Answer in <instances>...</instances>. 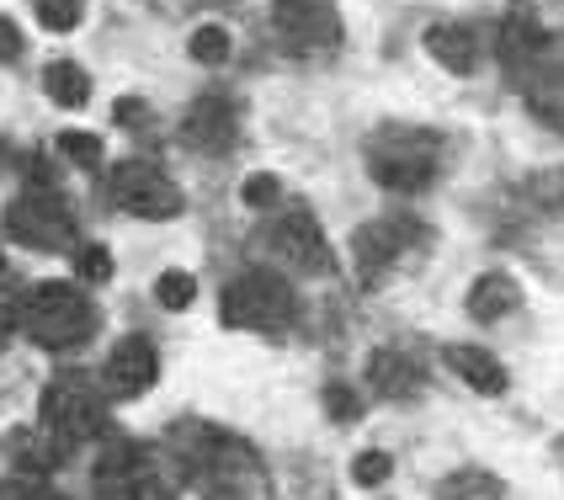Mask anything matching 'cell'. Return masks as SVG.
Listing matches in <instances>:
<instances>
[{
  "instance_id": "9",
  "label": "cell",
  "mask_w": 564,
  "mask_h": 500,
  "mask_svg": "<svg viewBox=\"0 0 564 500\" xmlns=\"http://www.w3.org/2000/svg\"><path fill=\"white\" fill-rule=\"evenodd\" d=\"M272 28L288 37V48H336L341 43V11L336 0H272Z\"/></svg>"
},
{
  "instance_id": "10",
  "label": "cell",
  "mask_w": 564,
  "mask_h": 500,
  "mask_svg": "<svg viewBox=\"0 0 564 500\" xmlns=\"http://www.w3.org/2000/svg\"><path fill=\"white\" fill-rule=\"evenodd\" d=\"M272 246L293 261V272H310V278H325V272L336 267V256L325 246V229H319L314 214H304V208L278 214V224H272Z\"/></svg>"
},
{
  "instance_id": "7",
  "label": "cell",
  "mask_w": 564,
  "mask_h": 500,
  "mask_svg": "<svg viewBox=\"0 0 564 500\" xmlns=\"http://www.w3.org/2000/svg\"><path fill=\"white\" fill-rule=\"evenodd\" d=\"M43 426H48L64 447H80L86 437H96V432L107 426V405L96 400L86 383L59 378V383H48V394H43Z\"/></svg>"
},
{
  "instance_id": "30",
  "label": "cell",
  "mask_w": 564,
  "mask_h": 500,
  "mask_svg": "<svg viewBox=\"0 0 564 500\" xmlns=\"http://www.w3.org/2000/svg\"><path fill=\"white\" fill-rule=\"evenodd\" d=\"M22 59V32H17V22L11 17H0V64Z\"/></svg>"
},
{
  "instance_id": "23",
  "label": "cell",
  "mask_w": 564,
  "mask_h": 500,
  "mask_svg": "<svg viewBox=\"0 0 564 500\" xmlns=\"http://www.w3.org/2000/svg\"><path fill=\"white\" fill-rule=\"evenodd\" d=\"M155 298L165 304V309H187L192 298H197V282L187 278V272H160L155 282Z\"/></svg>"
},
{
  "instance_id": "18",
  "label": "cell",
  "mask_w": 564,
  "mask_h": 500,
  "mask_svg": "<svg viewBox=\"0 0 564 500\" xmlns=\"http://www.w3.org/2000/svg\"><path fill=\"white\" fill-rule=\"evenodd\" d=\"M426 54L447 69V75H469L474 69V32L458 22H437L426 28Z\"/></svg>"
},
{
  "instance_id": "25",
  "label": "cell",
  "mask_w": 564,
  "mask_h": 500,
  "mask_svg": "<svg viewBox=\"0 0 564 500\" xmlns=\"http://www.w3.org/2000/svg\"><path fill=\"white\" fill-rule=\"evenodd\" d=\"M389 469H394V458H389V453H357V464H351V485L373 490V485L389 479Z\"/></svg>"
},
{
  "instance_id": "4",
  "label": "cell",
  "mask_w": 564,
  "mask_h": 500,
  "mask_svg": "<svg viewBox=\"0 0 564 500\" xmlns=\"http://www.w3.org/2000/svg\"><path fill=\"white\" fill-rule=\"evenodd\" d=\"M224 325L251 336H282L293 325V287L278 272H246L224 287Z\"/></svg>"
},
{
  "instance_id": "6",
  "label": "cell",
  "mask_w": 564,
  "mask_h": 500,
  "mask_svg": "<svg viewBox=\"0 0 564 500\" xmlns=\"http://www.w3.org/2000/svg\"><path fill=\"white\" fill-rule=\"evenodd\" d=\"M107 197L123 208L128 219H176L182 208H187V197L182 187L155 171V165H144V160H123V165H112V176H107Z\"/></svg>"
},
{
  "instance_id": "32",
  "label": "cell",
  "mask_w": 564,
  "mask_h": 500,
  "mask_svg": "<svg viewBox=\"0 0 564 500\" xmlns=\"http://www.w3.org/2000/svg\"><path fill=\"white\" fill-rule=\"evenodd\" d=\"M0 272H6V256H0Z\"/></svg>"
},
{
  "instance_id": "26",
  "label": "cell",
  "mask_w": 564,
  "mask_h": 500,
  "mask_svg": "<svg viewBox=\"0 0 564 500\" xmlns=\"http://www.w3.org/2000/svg\"><path fill=\"white\" fill-rule=\"evenodd\" d=\"M240 197H246V208H278V203H282V182H278V176H251V182L240 187Z\"/></svg>"
},
{
  "instance_id": "13",
  "label": "cell",
  "mask_w": 564,
  "mask_h": 500,
  "mask_svg": "<svg viewBox=\"0 0 564 500\" xmlns=\"http://www.w3.org/2000/svg\"><path fill=\"white\" fill-rule=\"evenodd\" d=\"M368 389H373L378 400H415L421 394V368L410 362L405 351L383 346V351L368 357Z\"/></svg>"
},
{
  "instance_id": "19",
  "label": "cell",
  "mask_w": 564,
  "mask_h": 500,
  "mask_svg": "<svg viewBox=\"0 0 564 500\" xmlns=\"http://www.w3.org/2000/svg\"><path fill=\"white\" fill-rule=\"evenodd\" d=\"M43 86H48V101L54 107H86V96H91V80H86V69L75 59H54L48 69H43Z\"/></svg>"
},
{
  "instance_id": "12",
  "label": "cell",
  "mask_w": 564,
  "mask_h": 500,
  "mask_svg": "<svg viewBox=\"0 0 564 500\" xmlns=\"http://www.w3.org/2000/svg\"><path fill=\"white\" fill-rule=\"evenodd\" d=\"M155 373H160V357H155V346L144 341V336H123V341L112 346V357H107V389H112L118 400H139V394H150Z\"/></svg>"
},
{
  "instance_id": "14",
  "label": "cell",
  "mask_w": 564,
  "mask_h": 500,
  "mask_svg": "<svg viewBox=\"0 0 564 500\" xmlns=\"http://www.w3.org/2000/svg\"><path fill=\"white\" fill-rule=\"evenodd\" d=\"M64 453H69V447H64L48 426H22V432H11V437H6V458H11V469L32 474V479L54 469Z\"/></svg>"
},
{
  "instance_id": "2",
  "label": "cell",
  "mask_w": 564,
  "mask_h": 500,
  "mask_svg": "<svg viewBox=\"0 0 564 500\" xmlns=\"http://www.w3.org/2000/svg\"><path fill=\"white\" fill-rule=\"evenodd\" d=\"M11 314H17V330L43 351H64L96 330V309L69 282H37V287H28V298H17Z\"/></svg>"
},
{
  "instance_id": "21",
  "label": "cell",
  "mask_w": 564,
  "mask_h": 500,
  "mask_svg": "<svg viewBox=\"0 0 564 500\" xmlns=\"http://www.w3.org/2000/svg\"><path fill=\"white\" fill-rule=\"evenodd\" d=\"M187 54H192L197 64H208V69H219V64L229 59L235 48H229V32H224L219 22H208V28H197V32H192Z\"/></svg>"
},
{
  "instance_id": "22",
  "label": "cell",
  "mask_w": 564,
  "mask_h": 500,
  "mask_svg": "<svg viewBox=\"0 0 564 500\" xmlns=\"http://www.w3.org/2000/svg\"><path fill=\"white\" fill-rule=\"evenodd\" d=\"M32 11H37V22H43L48 32H75L80 28V17H86L80 0H32Z\"/></svg>"
},
{
  "instance_id": "15",
  "label": "cell",
  "mask_w": 564,
  "mask_h": 500,
  "mask_svg": "<svg viewBox=\"0 0 564 500\" xmlns=\"http://www.w3.org/2000/svg\"><path fill=\"white\" fill-rule=\"evenodd\" d=\"M442 357H447V368L464 378L474 394H506V368L485 346H447Z\"/></svg>"
},
{
  "instance_id": "29",
  "label": "cell",
  "mask_w": 564,
  "mask_h": 500,
  "mask_svg": "<svg viewBox=\"0 0 564 500\" xmlns=\"http://www.w3.org/2000/svg\"><path fill=\"white\" fill-rule=\"evenodd\" d=\"M0 500H59V496H48L32 474H22V479H6V485H0Z\"/></svg>"
},
{
  "instance_id": "5",
  "label": "cell",
  "mask_w": 564,
  "mask_h": 500,
  "mask_svg": "<svg viewBox=\"0 0 564 500\" xmlns=\"http://www.w3.org/2000/svg\"><path fill=\"white\" fill-rule=\"evenodd\" d=\"M426 246V229L415 219H373L351 235V267H357V282L362 287H378L389 282L405 261H415Z\"/></svg>"
},
{
  "instance_id": "28",
  "label": "cell",
  "mask_w": 564,
  "mask_h": 500,
  "mask_svg": "<svg viewBox=\"0 0 564 500\" xmlns=\"http://www.w3.org/2000/svg\"><path fill=\"white\" fill-rule=\"evenodd\" d=\"M325 410H330L336 421H357V415H362V400H357L346 383H330V389H325Z\"/></svg>"
},
{
  "instance_id": "17",
  "label": "cell",
  "mask_w": 564,
  "mask_h": 500,
  "mask_svg": "<svg viewBox=\"0 0 564 500\" xmlns=\"http://www.w3.org/2000/svg\"><path fill=\"white\" fill-rule=\"evenodd\" d=\"M543 43H549V32L538 28V17L528 6H517L501 22V59L506 64H533L538 54H543Z\"/></svg>"
},
{
  "instance_id": "24",
  "label": "cell",
  "mask_w": 564,
  "mask_h": 500,
  "mask_svg": "<svg viewBox=\"0 0 564 500\" xmlns=\"http://www.w3.org/2000/svg\"><path fill=\"white\" fill-rule=\"evenodd\" d=\"M75 278L80 282H107L112 278V256H107V246H80L75 250Z\"/></svg>"
},
{
  "instance_id": "16",
  "label": "cell",
  "mask_w": 564,
  "mask_h": 500,
  "mask_svg": "<svg viewBox=\"0 0 564 500\" xmlns=\"http://www.w3.org/2000/svg\"><path fill=\"white\" fill-rule=\"evenodd\" d=\"M517 304H522V287H517V278H506V272H485L469 287V319H479V325L506 319Z\"/></svg>"
},
{
  "instance_id": "11",
  "label": "cell",
  "mask_w": 564,
  "mask_h": 500,
  "mask_svg": "<svg viewBox=\"0 0 564 500\" xmlns=\"http://www.w3.org/2000/svg\"><path fill=\"white\" fill-rule=\"evenodd\" d=\"M182 139H187L192 150H203V155L235 150V139H240V112H235V101H224V96L192 101L187 118H182Z\"/></svg>"
},
{
  "instance_id": "8",
  "label": "cell",
  "mask_w": 564,
  "mask_h": 500,
  "mask_svg": "<svg viewBox=\"0 0 564 500\" xmlns=\"http://www.w3.org/2000/svg\"><path fill=\"white\" fill-rule=\"evenodd\" d=\"M6 229L22 240V246H37V250H59L75 240V219L64 208L59 192H22L11 208H6Z\"/></svg>"
},
{
  "instance_id": "1",
  "label": "cell",
  "mask_w": 564,
  "mask_h": 500,
  "mask_svg": "<svg viewBox=\"0 0 564 500\" xmlns=\"http://www.w3.org/2000/svg\"><path fill=\"white\" fill-rule=\"evenodd\" d=\"M192 479H197L203 500H272V474L261 464V453L251 442L229 437V432H203L197 437Z\"/></svg>"
},
{
  "instance_id": "31",
  "label": "cell",
  "mask_w": 564,
  "mask_h": 500,
  "mask_svg": "<svg viewBox=\"0 0 564 500\" xmlns=\"http://www.w3.org/2000/svg\"><path fill=\"white\" fill-rule=\"evenodd\" d=\"M538 64H549L554 75H564V37H549V43H543V54H538Z\"/></svg>"
},
{
  "instance_id": "27",
  "label": "cell",
  "mask_w": 564,
  "mask_h": 500,
  "mask_svg": "<svg viewBox=\"0 0 564 500\" xmlns=\"http://www.w3.org/2000/svg\"><path fill=\"white\" fill-rule=\"evenodd\" d=\"M59 150L75 160V165H101V139H96V133H64Z\"/></svg>"
},
{
  "instance_id": "3",
  "label": "cell",
  "mask_w": 564,
  "mask_h": 500,
  "mask_svg": "<svg viewBox=\"0 0 564 500\" xmlns=\"http://www.w3.org/2000/svg\"><path fill=\"white\" fill-rule=\"evenodd\" d=\"M437 133L432 128H378L368 139V176H373L383 192H426L432 176H437Z\"/></svg>"
},
{
  "instance_id": "20",
  "label": "cell",
  "mask_w": 564,
  "mask_h": 500,
  "mask_svg": "<svg viewBox=\"0 0 564 500\" xmlns=\"http://www.w3.org/2000/svg\"><path fill=\"white\" fill-rule=\"evenodd\" d=\"M442 500H506L501 490V479L496 474H485V469H458V474H447L442 479Z\"/></svg>"
}]
</instances>
